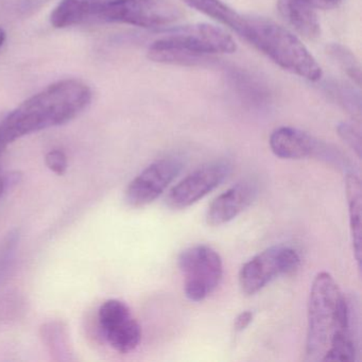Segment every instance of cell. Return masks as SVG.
<instances>
[{"instance_id": "obj_1", "label": "cell", "mask_w": 362, "mask_h": 362, "mask_svg": "<svg viewBox=\"0 0 362 362\" xmlns=\"http://www.w3.org/2000/svg\"><path fill=\"white\" fill-rule=\"evenodd\" d=\"M355 357L349 303L332 275L319 273L309 294L306 359L345 362Z\"/></svg>"}, {"instance_id": "obj_2", "label": "cell", "mask_w": 362, "mask_h": 362, "mask_svg": "<svg viewBox=\"0 0 362 362\" xmlns=\"http://www.w3.org/2000/svg\"><path fill=\"white\" fill-rule=\"evenodd\" d=\"M90 100V88L79 80H62L47 86L0 122V147L6 150L26 135L67 124L84 111Z\"/></svg>"}, {"instance_id": "obj_3", "label": "cell", "mask_w": 362, "mask_h": 362, "mask_svg": "<svg viewBox=\"0 0 362 362\" xmlns=\"http://www.w3.org/2000/svg\"><path fill=\"white\" fill-rule=\"evenodd\" d=\"M234 40L222 29L209 24H196L166 31L150 46L149 58L166 64L194 66L207 56L232 54Z\"/></svg>"}, {"instance_id": "obj_4", "label": "cell", "mask_w": 362, "mask_h": 362, "mask_svg": "<svg viewBox=\"0 0 362 362\" xmlns=\"http://www.w3.org/2000/svg\"><path fill=\"white\" fill-rule=\"evenodd\" d=\"M241 37L285 71L311 82L322 78V69L302 42L272 21L245 18Z\"/></svg>"}, {"instance_id": "obj_5", "label": "cell", "mask_w": 362, "mask_h": 362, "mask_svg": "<svg viewBox=\"0 0 362 362\" xmlns=\"http://www.w3.org/2000/svg\"><path fill=\"white\" fill-rule=\"evenodd\" d=\"M177 264L183 274L186 298L192 302H202L221 283V256L209 245H196L184 250L180 254Z\"/></svg>"}, {"instance_id": "obj_6", "label": "cell", "mask_w": 362, "mask_h": 362, "mask_svg": "<svg viewBox=\"0 0 362 362\" xmlns=\"http://www.w3.org/2000/svg\"><path fill=\"white\" fill-rule=\"evenodd\" d=\"M300 264L296 250L287 245H273L243 264L239 272V285L243 293L253 296L276 277L296 272Z\"/></svg>"}, {"instance_id": "obj_7", "label": "cell", "mask_w": 362, "mask_h": 362, "mask_svg": "<svg viewBox=\"0 0 362 362\" xmlns=\"http://www.w3.org/2000/svg\"><path fill=\"white\" fill-rule=\"evenodd\" d=\"M181 16L179 8L169 0H114L101 21L149 29L173 24Z\"/></svg>"}, {"instance_id": "obj_8", "label": "cell", "mask_w": 362, "mask_h": 362, "mask_svg": "<svg viewBox=\"0 0 362 362\" xmlns=\"http://www.w3.org/2000/svg\"><path fill=\"white\" fill-rule=\"evenodd\" d=\"M98 324L103 338L118 353H131L141 343V325L122 300H105L98 310Z\"/></svg>"}, {"instance_id": "obj_9", "label": "cell", "mask_w": 362, "mask_h": 362, "mask_svg": "<svg viewBox=\"0 0 362 362\" xmlns=\"http://www.w3.org/2000/svg\"><path fill=\"white\" fill-rule=\"evenodd\" d=\"M230 168V163L226 160L203 165L171 188L167 196V204L173 209L192 206L217 188L228 177Z\"/></svg>"}, {"instance_id": "obj_10", "label": "cell", "mask_w": 362, "mask_h": 362, "mask_svg": "<svg viewBox=\"0 0 362 362\" xmlns=\"http://www.w3.org/2000/svg\"><path fill=\"white\" fill-rule=\"evenodd\" d=\"M182 163L177 158H162L144 169L127 187L124 200L133 209L156 201L181 173Z\"/></svg>"}, {"instance_id": "obj_11", "label": "cell", "mask_w": 362, "mask_h": 362, "mask_svg": "<svg viewBox=\"0 0 362 362\" xmlns=\"http://www.w3.org/2000/svg\"><path fill=\"white\" fill-rule=\"evenodd\" d=\"M269 144L273 153L284 160L311 158H321L327 162H337L339 160L338 152L336 153L334 148L311 136L308 133L291 127L276 129L271 134Z\"/></svg>"}, {"instance_id": "obj_12", "label": "cell", "mask_w": 362, "mask_h": 362, "mask_svg": "<svg viewBox=\"0 0 362 362\" xmlns=\"http://www.w3.org/2000/svg\"><path fill=\"white\" fill-rule=\"evenodd\" d=\"M257 194L254 182L237 183L211 203L206 213L207 224L220 226L232 221L253 203Z\"/></svg>"}, {"instance_id": "obj_13", "label": "cell", "mask_w": 362, "mask_h": 362, "mask_svg": "<svg viewBox=\"0 0 362 362\" xmlns=\"http://www.w3.org/2000/svg\"><path fill=\"white\" fill-rule=\"evenodd\" d=\"M114 0H63L52 12L50 22L56 28L77 26L90 21L103 20Z\"/></svg>"}, {"instance_id": "obj_14", "label": "cell", "mask_w": 362, "mask_h": 362, "mask_svg": "<svg viewBox=\"0 0 362 362\" xmlns=\"http://www.w3.org/2000/svg\"><path fill=\"white\" fill-rule=\"evenodd\" d=\"M315 9L309 0H279V10L283 18L309 40L317 39L321 33Z\"/></svg>"}, {"instance_id": "obj_15", "label": "cell", "mask_w": 362, "mask_h": 362, "mask_svg": "<svg viewBox=\"0 0 362 362\" xmlns=\"http://www.w3.org/2000/svg\"><path fill=\"white\" fill-rule=\"evenodd\" d=\"M346 198L349 204V226L353 238L354 251L358 264H361L362 243V189L359 177L354 173L346 175Z\"/></svg>"}, {"instance_id": "obj_16", "label": "cell", "mask_w": 362, "mask_h": 362, "mask_svg": "<svg viewBox=\"0 0 362 362\" xmlns=\"http://www.w3.org/2000/svg\"><path fill=\"white\" fill-rule=\"evenodd\" d=\"M188 7L205 14L209 18L221 23L240 35L243 31L245 16L237 13L221 0H182Z\"/></svg>"}, {"instance_id": "obj_17", "label": "cell", "mask_w": 362, "mask_h": 362, "mask_svg": "<svg viewBox=\"0 0 362 362\" xmlns=\"http://www.w3.org/2000/svg\"><path fill=\"white\" fill-rule=\"evenodd\" d=\"M41 337L56 360L67 359L69 354V334L61 322H50L41 328Z\"/></svg>"}, {"instance_id": "obj_18", "label": "cell", "mask_w": 362, "mask_h": 362, "mask_svg": "<svg viewBox=\"0 0 362 362\" xmlns=\"http://www.w3.org/2000/svg\"><path fill=\"white\" fill-rule=\"evenodd\" d=\"M327 54L358 86L361 84V67L351 50L340 44H332L328 46Z\"/></svg>"}, {"instance_id": "obj_19", "label": "cell", "mask_w": 362, "mask_h": 362, "mask_svg": "<svg viewBox=\"0 0 362 362\" xmlns=\"http://www.w3.org/2000/svg\"><path fill=\"white\" fill-rule=\"evenodd\" d=\"M20 233L18 230L8 233L0 243V283L7 279L18 251Z\"/></svg>"}, {"instance_id": "obj_20", "label": "cell", "mask_w": 362, "mask_h": 362, "mask_svg": "<svg viewBox=\"0 0 362 362\" xmlns=\"http://www.w3.org/2000/svg\"><path fill=\"white\" fill-rule=\"evenodd\" d=\"M332 93L336 97L337 100L343 105L345 109L349 110L351 113L360 115L361 113V100H360L359 93L356 92L351 86L345 84H334Z\"/></svg>"}, {"instance_id": "obj_21", "label": "cell", "mask_w": 362, "mask_h": 362, "mask_svg": "<svg viewBox=\"0 0 362 362\" xmlns=\"http://www.w3.org/2000/svg\"><path fill=\"white\" fill-rule=\"evenodd\" d=\"M337 131L339 136L356 152L358 158H361L362 145L360 131L353 124H346V122L339 124Z\"/></svg>"}, {"instance_id": "obj_22", "label": "cell", "mask_w": 362, "mask_h": 362, "mask_svg": "<svg viewBox=\"0 0 362 362\" xmlns=\"http://www.w3.org/2000/svg\"><path fill=\"white\" fill-rule=\"evenodd\" d=\"M46 166L57 175H64L69 169V160L66 154L60 149H54L46 154Z\"/></svg>"}, {"instance_id": "obj_23", "label": "cell", "mask_w": 362, "mask_h": 362, "mask_svg": "<svg viewBox=\"0 0 362 362\" xmlns=\"http://www.w3.org/2000/svg\"><path fill=\"white\" fill-rule=\"evenodd\" d=\"M252 320H253V313H251V311H243L235 320V330L236 332H243L250 325Z\"/></svg>"}, {"instance_id": "obj_24", "label": "cell", "mask_w": 362, "mask_h": 362, "mask_svg": "<svg viewBox=\"0 0 362 362\" xmlns=\"http://www.w3.org/2000/svg\"><path fill=\"white\" fill-rule=\"evenodd\" d=\"M315 8L320 9H330V8L336 7L341 0H309Z\"/></svg>"}, {"instance_id": "obj_25", "label": "cell", "mask_w": 362, "mask_h": 362, "mask_svg": "<svg viewBox=\"0 0 362 362\" xmlns=\"http://www.w3.org/2000/svg\"><path fill=\"white\" fill-rule=\"evenodd\" d=\"M4 151H5V150H4L3 148H0V158L3 156ZM6 188H7V184H6L5 175H4L3 173H1V170H0V199L3 197Z\"/></svg>"}, {"instance_id": "obj_26", "label": "cell", "mask_w": 362, "mask_h": 362, "mask_svg": "<svg viewBox=\"0 0 362 362\" xmlns=\"http://www.w3.org/2000/svg\"><path fill=\"white\" fill-rule=\"evenodd\" d=\"M6 41V33L4 29L0 28V47L3 46V44L5 43Z\"/></svg>"}]
</instances>
